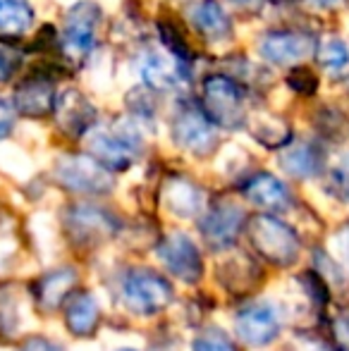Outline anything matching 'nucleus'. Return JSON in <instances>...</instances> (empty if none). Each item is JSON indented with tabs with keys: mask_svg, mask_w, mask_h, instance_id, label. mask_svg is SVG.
Returning <instances> with one entry per match:
<instances>
[{
	"mask_svg": "<svg viewBox=\"0 0 349 351\" xmlns=\"http://www.w3.org/2000/svg\"><path fill=\"white\" fill-rule=\"evenodd\" d=\"M56 86L48 79H27L14 88V108L19 115L27 117H43L46 112H53L56 103Z\"/></svg>",
	"mask_w": 349,
	"mask_h": 351,
	"instance_id": "obj_16",
	"label": "nucleus"
},
{
	"mask_svg": "<svg viewBox=\"0 0 349 351\" xmlns=\"http://www.w3.org/2000/svg\"><path fill=\"white\" fill-rule=\"evenodd\" d=\"M345 3L347 0H309V5H313L318 10H340Z\"/></svg>",
	"mask_w": 349,
	"mask_h": 351,
	"instance_id": "obj_32",
	"label": "nucleus"
},
{
	"mask_svg": "<svg viewBox=\"0 0 349 351\" xmlns=\"http://www.w3.org/2000/svg\"><path fill=\"white\" fill-rule=\"evenodd\" d=\"M234 330L249 347H265L280 335V318L265 301L247 304L234 318Z\"/></svg>",
	"mask_w": 349,
	"mask_h": 351,
	"instance_id": "obj_10",
	"label": "nucleus"
},
{
	"mask_svg": "<svg viewBox=\"0 0 349 351\" xmlns=\"http://www.w3.org/2000/svg\"><path fill=\"white\" fill-rule=\"evenodd\" d=\"M139 72L144 79L146 86H151L154 91H170L177 84H184L180 70H177L175 60L168 53H158V51H146L141 56L139 62Z\"/></svg>",
	"mask_w": 349,
	"mask_h": 351,
	"instance_id": "obj_17",
	"label": "nucleus"
},
{
	"mask_svg": "<svg viewBox=\"0 0 349 351\" xmlns=\"http://www.w3.org/2000/svg\"><path fill=\"white\" fill-rule=\"evenodd\" d=\"M247 234L258 256L275 265H292L299 256V237L289 225L273 215H256L247 225Z\"/></svg>",
	"mask_w": 349,
	"mask_h": 351,
	"instance_id": "obj_3",
	"label": "nucleus"
},
{
	"mask_svg": "<svg viewBox=\"0 0 349 351\" xmlns=\"http://www.w3.org/2000/svg\"><path fill=\"white\" fill-rule=\"evenodd\" d=\"M201 93H204L201 98L204 112L215 127L237 130L247 122V93L232 77L210 74L204 79Z\"/></svg>",
	"mask_w": 349,
	"mask_h": 351,
	"instance_id": "obj_1",
	"label": "nucleus"
},
{
	"mask_svg": "<svg viewBox=\"0 0 349 351\" xmlns=\"http://www.w3.org/2000/svg\"><path fill=\"white\" fill-rule=\"evenodd\" d=\"M232 5H237V8H256L261 0H230Z\"/></svg>",
	"mask_w": 349,
	"mask_h": 351,
	"instance_id": "obj_33",
	"label": "nucleus"
},
{
	"mask_svg": "<svg viewBox=\"0 0 349 351\" xmlns=\"http://www.w3.org/2000/svg\"><path fill=\"white\" fill-rule=\"evenodd\" d=\"M242 191L247 196V201H252L254 206H258L263 210L280 213V210H287L289 204H292L287 186L275 175H268V172H258L252 180H247Z\"/></svg>",
	"mask_w": 349,
	"mask_h": 351,
	"instance_id": "obj_15",
	"label": "nucleus"
},
{
	"mask_svg": "<svg viewBox=\"0 0 349 351\" xmlns=\"http://www.w3.org/2000/svg\"><path fill=\"white\" fill-rule=\"evenodd\" d=\"M117 351H136V349H117Z\"/></svg>",
	"mask_w": 349,
	"mask_h": 351,
	"instance_id": "obj_34",
	"label": "nucleus"
},
{
	"mask_svg": "<svg viewBox=\"0 0 349 351\" xmlns=\"http://www.w3.org/2000/svg\"><path fill=\"white\" fill-rule=\"evenodd\" d=\"M141 134L134 122H117L115 127H93L88 132V153L108 170L122 172L136 160Z\"/></svg>",
	"mask_w": 349,
	"mask_h": 351,
	"instance_id": "obj_2",
	"label": "nucleus"
},
{
	"mask_svg": "<svg viewBox=\"0 0 349 351\" xmlns=\"http://www.w3.org/2000/svg\"><path fill=\"white\" fill-rule=\"evenodd\" d=\"M280 165L287 175L297 177V180H309V177L318 175L323 170V156L321 148L311 141H297L289 143L280 156Z\"/></svg>",
	"mask_w": 349,
	"mask_h": 351,
	"instance_id": "obj_18",
	"label": "nucleus"
},
{
	"mask_svg": "<svg viewBox=\"0 0 349 351\" xmlns=\"http://www.w3.org/2000/svg\"><path fill=\"white\" fill-rule=\"evenodd\" d=\"M158 258L165 263V268L182 282H199L204 275V263H201V254L196 244L186 234L177 232L168 237L163 244L158 246Z\"/></svg>",
	"mask_w": 349,
	"mask_h": 351,
	"instance_id": "obj_11",
	"label": "nucleus"
},
{
	"mask_svg": "<svg viewBox=\"0 0 349 351\" xmlns=\"http://www.w3.org/2000/svg\"><path fill=\"white\" fill-rule=\"evenodd\" d=\"M165 204L168 208L180 217H194L196 213L204 208V194L196 184H191L189 180H182V177H175V180L168 182L165 186Z\"/></svg>",
	"mask_w": 349,
	"mask_h": 351,
	"instance_id": "obj_19",
	"label": "nucleus"
},
{
	"mask_svg": "<svg viewBox=\"0 0 349 351\" xmlns=\"http://www.w3.org/2000/svg\"><path fill=\"white\" fill-rule=\"evenodd\" d=\"M19 351H65V349L46 337H32L19 347Z\"/></svg>",
	"mask_w": 349,
	"mask_h": 351,
	"instance_id": "obj_31",
	"label": "nucleus"
},
{
	"mask_svg": "<svg viewBox=\"0 0 349 351\" xmlns=\"http://www.w3.org/2000/svg\"><path fill=\"white\" fill-rule=\"evenodd\" d=\"M14 122H17V108H14V101H10L8 96H0V139L12 134Z\"/></svg>",
	"mask_w": 349,
	"mask_h": 351,
	"instance_id": "obj_29",
	"label": "nucleus"
},
{
	"mask_svg": "<svg viewBox=\"0 0 349 351\" xmlns=\"http://www.w3.org/2000/svg\"><path fill=\"white\" fill-rule=\"evenodd\" d=\"M194 351H237V347H234L228 337H223V335L208 332V335H201V337L196 339Z\"/></svg>",
	"mask_w": 349,
	"mask_h": 351,
	"instance_id": "obj_27",
	"label": "nucleus"
},
{
	"mask_svg": "<svg viewBox=\"0 0 349 351\" xmlns=\"http://www.w3.org/2000/svg\"><path fill=\"white\" fill-rule=\"evenodd\" d=\"M186 19L210 43L232 38V22L218 0H191L186 5Z\"/></svg>",
	"mask_w": 349,
	"mask_h": 351,
	"instance_id": "obj_13",
	"label": "nucleus"
},
{
	"mask_svg": "<svg viewBox=\"0 0 349 351\" xmlns=\"http://www.w3.org/2000/svg\"><path fill=\"white\" fill-rule=\"evenodd\" d=\"M318 43L304 32H268L258 43V53L273 65H299L316 53Z\"/></svg>",
	"mask_w": 349,
	"mask_h": 351,
	"instance_id": "obj_8",
	"label": "nucleus"
},
{
	"mask_svg": "<svg viewBox=\"0 0 349 351\" xmlns=\"http://www.w3.org/2000/svg\"><path fill=\"white\" fill-rule=\"evenodd\" d=\"M103 10L96 0H77L65 14L62 48L70 58H84L96 48V32L101 27Z\"/></svg>",
	"mask_w": 349,
	"mask_h": 351,
	"instance_id": "obj_6",
	"label": "nucleus"
},
{
	"mask_svg": "<svg viewBox=\"0 0 349 351\" xmlns=\"http://www.w3.org/2000/svg\"><path fill=\"white\" fill-rule=\"evenodd\" d=\"M247 130L249 134L254 136L258 143L268 148H280L285 143H289V127L285 120L275 115H265V112H258V115L247 117Z\"/></svg>",
	"mask_w": 349,
	"mask_h": 351,
	"instance_id": "obj_23",
	"label": "nucleus"
},
{
	"mask_svg": "<svg viewBox=\"0 0 349 351\" xmlns=\"http://www.w3.org/2000/svg\"><path fill=\"white\" fill-rule=\"evenodd\" d=\"M67 227L75 237L84 241H98L108 239L117 232V220L108 210L98 208V206H72L67 213Z\"/></svg>",
	"mask_w": 349,
	"mask_h": 351,
	"instance_id": "obj_14",
	"label": "nucleus"
},
{
	"mask_svg": "<svg viewBox=\"0 0 349 351\" xmlns=\"http://www.w3.org/2000/svg\"><path fill=\"white\" fill-rule=\"evenodd\" d=\"M328 189L337 201H349V148L337 153L328 170Z\"/></svg>",
	"mask_w": 349,
	"mask_h": 351,
	"instance_id": "obj_25",
	"label": "nucleus"
},
{
	"mask_svg": "<svg viewBox=\"0 0 349 351\" xmlns=\"http://www.w3.org/2000/svg\"><path fill=\"white\" fill-rule=\"evenodd\" d=\"M19 67V56L14 48H10L8 43H0V84L10 82L14 77Z\"/></svg>",
	"mask_w": 349,
	"mask_h": 351,
	"instance_id": "obj_28",
	"label": "nucleus"
},
{
	"mask_svg": "<svg viewBox=\"0 0 349 351\" xmlns=\"http://www.w3.org/2000/svg\"><path fill=\"white\" fill-rule=\"evenodd\" d=\"M56 180L75 194L103 196L110 194L115 182L108 167L93 156H62L56 162Z\"/></svg>",
	"mask_w": 349,
	"mask_h": 351,
	"instance_id": "obj_4",
	"label": "nucleus"
},
{
	"mask_svg": "<svg viewBox=\"0 0 349 351\" xmlns=\"http://www.w3.org/2000/svg\"><path fill=\"white\" fill-rule=\"evenodd\" d=\"M53 115L58 120V127L65 134L75 136V139L88 134L93 130V125H96V108L91 106V101H88L84 93L72 86L62 88L56 96Z\"/></svg>",
	"mask_w": 349,
	"mask_h": 351,
	"instance_id": "obj_9",
	"label": "nucleus"
},
{
	"mask_svg": "<svg viewBox=\"0 0 349 351\" xmlns=\"http://www.w3.org/2000/svg\"><path fill=\"white\" fill-rule=\"evenodd\" d=\"M98 304L91 294L82 291V294L72 296L70 306H67V313H65V320H67V328H70L72 335L77 337H88V335L96 330L98 325Z\"/></svg>",
	"mask_w": 349,
	"mask_h": 351,
	"instance_id": "obj_20",
	"label": "nucleus"
},
{
	"mask_svg": "<svg viewBox=\"0 0 349 351\" xmlns=\"http://www.w3.org/2000/svg\"><path fill=\"white\" fill-rule=\"evenodd\" d=\"M75 282H77V275H75V270H70V268H60V270H56V273H48L46 278H41L36 285V301L48 311L58 308V306L62 304V299L72 291Z\"/></svg>",
	"mask_w": 349,
	"mask_h": 351,
	"instance_id": "obj_21",
	"label": "nucleus"
},
{
	"mask_svg": "<svg viewBox=\"0 0 349 351\" xmlns=\"http://www.w3.org/2000/svg\"><path fill=\"white\" fill-rule=\"evenodd\" d=\"M335 256H337V265L349 270V227H345L335 237Z\"/></svg>",
	"mask_w": 349,
	"mask_h": 351,
	"instance_id": "obj_30",
	"label": "nucleus"
},
{
	"mask_svg": "<svg viewBox=\"0 0 349 351\" xmlns=\"http://www.w3.org/2000/svg\"><path fill=\"white\" fill-rule=\"evenodd\" d=\"M34 19L29 0H0V36H22L34 27Z\"/></svg>",
	"mask_w": 349,
	"mask_h": 351,
	"instance_id": "obj_22",
	"label": "nucleus"
},
{
	"mask_svg": "<svg viewBox=\"0 0 349 351\" xmlns=\"http://www.w3.org/2000/svg\"><path fill=\"white\" fill-rule=\"evenodd\" d=\"M316 56H318V62L330 74H337L349 67V48L340 38H326L323 43H318Z\"/></svg>",
	"mask_w": 349,
	"mask_h": 351,
	"instance_id": "obj_24",
	"label": "nucleus"
},
{
	"mask_svg": "<svg viewBox=\"0 0 349 351\" xmlns=\"http://www.w3.org/2000/svg\"><path fill=\"white\" fill-rule=\"evenodd\" d=\"M122 299L134 313L154 315L173 301V287L151 270H130L122 280Z\"/></svg>",
	"mask_w": 349,
	"mask_h": 351,
	"instance_id": "obj_5",
	"label": "nucleus"
},
{
	"mask_svg": "<svg viewBox=\"0 0 349 351\" xmlns=\"http://www.w3.org/2000/svg\"><path fill=\"white\" fill-rule=\"evenodd\" d=\"M130 110L134 117L139 120H154L156 117V101H154V88L141 84V86H134L130 91Z\"/></svg>",
	"mask_w": 349,
	"mask_h": 351,
	"instance_id": "obj_26",
	"label": "nucleus"
},
{
	"mask_svg": "<svg viewBox=\"0 0 349 351\" xmlns=\"http://www.w3.org/2000/svg\"><path fill=\"white\" fill-rule=\"evenodd\" d=\"M244 222H247V215L239 206L218 204L204 215V220L199 222V230L213 249H225L237 239Z\"/></svg>",
	"mask_w": 349,
	"mask_h": 351,
	"instance_id": "obj_12",
	"label": "nucleus"
},
{
	"mask_svg": "<svg viewBox=\"0 0 349 351\" xmlns=\"http://www.w3.org/2000/svg\"><path fill=\"white\" fill-rule=\"evenodd\" d=\"M173 141L186 153L208 156L218 143V132L201 108L184 103L173 117Z\"/></svg>",
	"mask_w": 349,
	"mask_h": 351,
	"instance_id": "obj_7",
	"label": "nucleus"
}]
</instances>
